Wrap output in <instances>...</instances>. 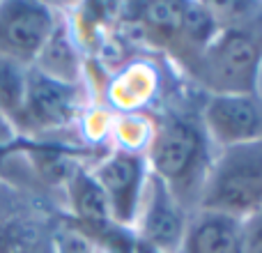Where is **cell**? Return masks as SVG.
<instances>
[{
	"mask_svg": "<svg viewBox=\"0 0 262 253\" xmlns=\"http://www.w3.org/2000/svg\"><path fill=\"white\" fill-rule=\"evenodd\" d=\"M46 221L41 205L26 186L0 173V233Z\"/></svg>",
	"mask_w": 262,
	"mask_h": 253,
	"instance_id": "12",
	"label": "cell"
},
{
	"mask_svg": "<svg viewBox=\"0 0 262 253\" xmlns=\"http://www.w3.org/2000/svg\"><path fill=\"white\" fill-rule=\"evenodd\" d=\"M67 200L74 214V226L81 230H92L113 221L104 191L90 173L74 171L67 177Z\"/></svg>",
	"mask_w": 262,
	"mask_h": 253,
	"instance_id": "10",
	"label": "cell"
},
{
	"mask_svg": "<svg viewBox=\"0 0 262 253\" xmlns=\"http://www.w3.org/2000/svg\"><path fill=\"white\" fill-rule=\"evenodd\" d=\"M260 62V28H228L200 49L198 78L214 95H255Z\"/></svg>",
	"mask_w": 262,
	"mask_h": 253,
	"instance_id": "3",
	"label": "cell"
},
{
	"mask_svg": "<svg viewBox=\"0 0 262 253\" xmlns=\"http://www.w3.org/2000/svg\"><path fill=\"white\" fill-rule=\"evenodd\" d=\"M55 23L58 18L44 3H0V58L16 60L30 67L51 37Z\"/></svg>",
	"mask_w": 262,
	"mask_h": 253,
	"instance_id": "5",
	"label": "cell"
},
{
	"mask_svg": "<svg viewBox=\"0 0 262 253\" xmlns=\"http://www.w3.org/2000/svg\"><path fill=\"white\" fill-rule=\"evenodd\" d=\"M99 189L104 191L111 219L118 226H129L140 209L147 168L143 157L134 152H118L108 157L95 173Z\"/></svg>",
	"mask_w": 262,
	"mask_h": 253,
	"instance_id": "7",
	"label": "cell"
},
{
	"mask_svg": "<svg viewBox=\"0 0 262 253\" xmlns=\"http://www.w3.org/2000/svg\"><path fill=\"white\" fill-rule=\"evenodd\" d=\"M0 253H53V249H51L49 226L32 233V235H28V237H23V240L14 242V244L5 246V249H0Z\"/></svg>",
	"mask_w": 262,
	"mask_h": 253,
	"instance_id": "14",
	"label": "cell"
},
{
	"mask_svg": "<svg viewBox=\"0 0 262 253\" xmlns=\"http://www.w3.org/2000/svg\"><path fill=\"white\" fill-rule=\"evenodd\" d=\"M154 175L170 189L182 207L193 203V191H203L207 168L205 131L189 118H168L159 124L149 150Z\"/></svg>",
	"mask_w": 262,
	"mask_h": 253,
	"instance_id": "2",
	"label": "cell"
},
{
	"mask_svg": "<svg viewBox=\"0 0 262 253\" xmlns=\"http://www.w3.org/2000/svg\"><path fill=\"white\" fill-rule=\"evenodd\" d=\"M198 205L239 221L262 209V138L223 147L205 177Z\"/></svg>",
	"mask_w": 262,
	"mask_h": 253,
	"instance_id": "1",
	"label": "cell"
},
{
	"mask_svg": "<svg viewBox=\"0 0 262 253\" xmlns=\"http://www.w3.org/2000/svg\"><path fill=\"white\" fill-rule=\"evenodd\" d=\"M242 249L244 221L205 209L186 223L184 240L180 244V253H242Z\"/></svg>",
	"mask_w": 262,
	"mask_h": 253,
	"instance_id": "9",
	"label": "cell"
},
{
	"mask_svg": "<svg viewBox=\"0 0 262 253\" xmlns=\"http://www.w3.org/2000/svg\"><path fill=\"white\" fill-rule=\"evenodd\" d=\"M78 106V88L67 83L53 81L37 72L35 67H28L26 76V95L23 106L18 113L14 131L21 138L28 134H39L64 126L74 118Z\"/></svg>",
	"mask_w": 262,
	"mask_h": 253,
	"instance_id": "4",
	"label": "cell"
},
{
	"mask_svg": "<svg viewBox=\"0 0 262 253\" xmlns=\"http://www.w3.org/2000/svg\"><path fill=\"white\" fill-rule=\"evenodd\" d=\"M242 253H262V209L244 221V249Z\"/></svg>",
	"mask_w": 262,
	"mask_h": 253,
	"instance_id": "15",
	"label": "cell"
},
{
	"mask_svg": "<svg viewBox=\"0 0 262 253\" xmlns=\"http://www.w3.org/2000/svg\"><path fill=\"white\" fill-rule=\"evenodd\" d=\"M145 198L140 200V244L157 253L180 251V244L186 233V214L182 203L170 194L157 175H147Z\"/></svg>",
	"mask_w": 262,
	"mask_h": 253,
	"instance_id": "6",
	"label": "cell"
},
{
	"mask_svg": "<svg viewBox=\"0 0 262 253\" xmlns=\"http://www.w3.org/2000/svg\"><path fill=\"white\" fill-rule=\"evenodd\" d=\"M30 67H35L37 72H41L44 76L53 78V81L76 86L78 72H81L78 69V58L72 46V39L67 37V32H64V28L60 23H55L51 37L41 46V51L37 53L35 62Z\"/></svg>",
	"mask_w": 262,
	"mask_h": 253,
	"instance_id": "11",
	"label": "cell"
},
{
	"mask_svg": "<svg viewBox=\"0 0 262 253\" xmlns=\"http://www.w3.org/2000/svg\"><path fill=\"white\" fill-rule=\"evenodd\" d=\"M207 134L223 147L262 138V101L255 95H214L203 113Z\"/></svg>",
	"mask_w": 262,
	"mask_h": 253,
	"instance_id": "8",
	"label": "cell"
},
{
	"mask_svg": "<svg viewBox=\"0 0 262 253\" xmlns=\"http://www.w3.org/2000/svg\"><path fill=\"white\" fill-rule=\"evenodd\" d=\"M28 67L16 60L0 58V115L14 126L23 106Z\"/></svg>",
	"mask_w": 262,
	"mask_h": 253,
	"instance_id": "13",
	"label": "cell"
}]
</instances>
